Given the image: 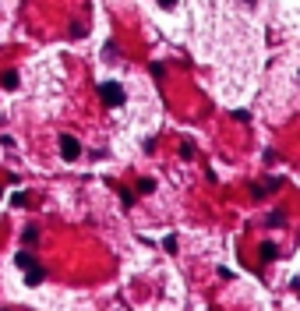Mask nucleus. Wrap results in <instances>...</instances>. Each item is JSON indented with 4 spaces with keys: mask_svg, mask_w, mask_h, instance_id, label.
I'll return each mask as SVG.
<instances>
[{
    "mask_svg": "<svg viewBox=\"0 0 300 311\" xmlns=\"http://www.w3.org/2000/svg\"><path fill=\"white\" fill-rule=\"evenodd\" d=\"M138 191H141V194H148V191H156V180H152V177H145V180H138Z\"/></svg>",
    "mask_w": 300,
    "mask_h": 311,
    "instance_id": "obj_8",
    "label": "nucleus"
},
{
    "mask_svg": "<svg viewBox=\"0 0 300 311\" xmlns=\"http://www.w3.org/2000/svg\"><path fill=\"white\" fill-rule=\"evenodd\" d=\"M99 99L113 110V106H124V89L120 82H99Z\"/></svg>",
    "mask_w": 300,
    "mask_h": 311,
    "instance_id": "obj_1",
    "label": "nucleus"
},
{
    "mask_svg": "<svg viewBox=\"0 0 300 311\" xmlns=\"http://www.w3.org/2000/svg\"><path fill=\"white\" fill-rule=\"evenodd\" d=\"M180 156H184V159H191V156H195V145L184 142V145H180Z\"/></svg>",
    "mask_w": 300,
    "mask_h": 311,
    "instance_id": "obj_11",
    "label": "nucleus"
},
{
    "mask_svg": "<svg viewBox=\"0 0 300 311\" xmlns=\"http://www.w3.org/2000/svg\"><path fill=\"white\" fill-rule=\"evenodd\" d=\"M43 276H46V272H43V265H28V272H25V283H28V287H39V283H43Z\"/></svg>",
    "mask_w": 300,
    "mask_h": 311,
    "instance_id": "obj_3",
    "label": "nucleus"
},
{
    "mask_svg": "<svg viewBox=\"0 0 300 311\" xmlns=\"http://www.w3.org/2000/svg\"><path fill=\"white\" fill-rule=\"evenodd\" d=\"M159 7H166V11H170V7H177V0H159Z\"/></svg>",
    "mask_w": 300,
    "mask_h": 311,
    "instance_id": "obj_14",
    "label": "nucleus"
},
{
    "mask_svg": "<svg viewBox=\"0 0 300 311\" xmlns=\"http://www.w3.org/2000/svg\"><path fill=\"white\" fill-rule=\"evenodd\" d=\"M269 226H272V230L286 226V216H283V212H272V216H269Z\"/></svg>",
    "mask_w": 300,
    "mask_h": 311,
    "instance_id": "obj_7",
    "label": "nucleus"
},
{
    "mask_svg": "<svg viewBox=\"0 0 300 311\" xmlns=\"http://www.w3.org/2000/svg\"><path fill=\"white\" fill-rule=\"evenodd\" d=\"M163 251L177 255V237H173V233H170V237H163Z\"/></svg>",
    "mask_w": 300,
    "mask_h": 311,
    "instance_id": "obj_9",
    "label": "nucleus"
},
{
    "mask_svg": "<svg viewBox=\"0 0 300 311\" xmlns=\"http://www.w3.org/2000/svg\"><path fill=\"white\" fill-rule=\"evenodd\" d=\"M106 60H117V43H106Z\"/></svg>",
    "mask_w": 300,
    "mask_h": 311,
    "instance_id": "obj_13",
    "label": "nucleus"
},
{
    "mask_svg": "<svg viewBox=\"0 0 300 311\" xmlns=\"http://www.w3.org/2000/svg\"><path fill=\"white\" fill-rule=\"evenodd\" d=\"M276 258H279V248L272 241H265V244H261V262H276Z\"/></svg>",
    "mask_w": 300,
    "mask_h": 311,
    "instance_id": "obj_5",
    "label": "nucleus"
},
{
    "mask_svg": "<svg viewBox=\"0 0 300 311\" xmlns=\"http://www.w3.org/2000/svg\"><path fill=\"white\" fill-rule=\"evenodd\" d=\"M35 241H39V230H35V226H25V244H35Z\"/></svg>",
    "mask_w": 300,
    "mask_h": 311,
    "instance_id": "obj_10",
    "label": "nucleus"
},
{
    "mask_svg": "<svg viewBox=\"0 0 300 311\" xmlns=\"http://www.w3.org/2000/svg\"><path fill=\"white\" fill-rule=\"evenodd\" d=\"M14 265L28 269V265H35V262H32V255H28V251H18V255H14Z\"/></svg>",
    "mask_w": 300,
    "mask_h": 311,
    "instance_id": "obj_6",
    "label": "nucleus"
},
{
    "mask_svg": "<svg viewBox=\"0 0 300 311\" xmlns=\"http://www.w3.org/2000/svg\"><path fill=\"white\" fill-rule=\"evenodd\" d=\"M244 4H258V0H244Z\"/></svg>",
    "mask_w": 300,
    "mask_h": 311,
    "instance_id": "obj_15",
    "label": "nucleus"
},
{
    "mask_svg": "<svg viewBox=\"0 0 300 311\" xmlns=\"http://www.w3.org/2000/svg\"><path fill=\"white\" fill-rule=\"evenodd\" d=\"M60 156H64L67 163H74L82 156V142L74 138V135H60Z\"/></svg>",
    "mask_w": 300,
    "mask_h": 311,
    "instance_id": "obj_2",
    "label": "nucleus"
},
{
    "mask_svg": "<svg viewBox=\"0 0 300 311\" xmlns=\"http://www.w3.org/2000/svg\"><path fill=\"white\" fill-rule=\"evenodd\" d=\"M120 202L131 209V205H134V191H120Z\"/></svg>",
    "mask_w": 300,
    "mask_h": 311,
    "instance_id": "obj_12",
    "label": "nucleus"
},
{
    "mask_svg": "<svg viewBox=\"0 0 300 311\" xmlns=\"http://www.w3.org/2000/svg\"><path fill=\"white\" fill-rule=\"evenodd\" d=\"M0 85H4V89H18V85H21L18 71H4V74H0Z\"/></svg>",
    "mask_w": 300,
    "mask_h": 311,
    "instance_id": "obj_4",
    "label": "nucleus"
}]
</instances>
